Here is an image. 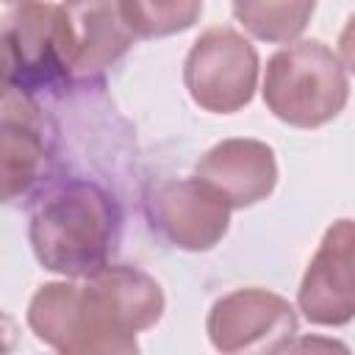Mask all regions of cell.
<instances>
[{
    "instance_id": "obj_1",
    "label": "cell",
    "mask_w": 355,
    "mask_h": 355,
    "mask_svg": "<svg viewBox=\"0 0 355 355\" xmlns=\"http://www.w3.org/2000/svg\"><path fill=\"white\" fill-rule=\"evenodd\" d=\"M119 208L92 180L55 183L36 202L28 239L36 261L69 280H86L111 263L119 241Z\"/></svg>"
},
{
    "instance_id": "obj_4",
    "label": "cell",
    "mask_w": 355,
    "mask_h": 355,
    "mask_svg": "<svg viewBox=\"0 0 355 355\" xmlns=\"http://www.w3.org/2000/svg\"><path fill=\"white\" fill-rule=\"evenodd\" d=\"M0 22V33L14 55L17 89L22 94L72 83L75 25L69 6L17 3L3 14Z\"/></svg>"
},
{
    "instance_id": "obj_14",
    "label": "cell",
    "mask_w": 355,
    "mask_h": 355,
    "mask_svg": "<svg viewBox=\"0 0 355 355\" xmlns=\"http://www.w3.org/2000/svg\"><path fill=\"white\" fill-rule=\"evenodd\" d=\"M116 8L133 39H158V36L180 33L191 28L202 14V3L197 0H172V3L128 0V3H116Z\"/></svg>"
},
{
    "instance_id": "obj_2",
    "label": "cell",
    "mask_w": 355,
    "mask_h": 355,
    "mask_svg": "<svg viewBox=\"0 0 355 355\" xmlns=\"http://www.w3.org/2000/svg\"><path fill=\"white\" fill-rule=\"evenodd\" d=\"M28 327L55 355H141L136 333L89 280H53L36 288Z\"/></svg>"
},
{
    "instance_id": "obj_9",
    "label": "cell",
    "mask_w": 355,
    "mask_h": 355,
    "mask_svg": "<svg viewBox=\"0 0 355 355\" xmlns=\"http://www.w3.org/2000/svg\"><path fill=\"white\" fill-rule=\"evenodd\" d=\"M194 178L219 194L230 211L250 208L277 186L275 150L258 139H225L197 161Z\"/></svg>"
},
{
    "instance_id": "obj_6",
    "label": "cell",
    "mask_w": 355,
    "mask_h": 355,
    "mask_svg": "<svg viewBox=\"0 0 355 355\" xmlns=\"http://www.w3.org/2000/svg\"><path fill=\"white\" fill-rule=\"evenodd\" d=\"M205 333L219 355H275L297 336V311L275 291L233 288L211 305Z\"/></svg>"
},
{
    "instance_id": "obj_8",
    "label": "cell",
    "mask_w": 355,
    "mask_h": 355,
    "mask_svg": "<svg viewBox=\"0 0 355 355\" xmlns=\"http://www.w3.org/2000/svg\"><path fill=\"white\" fill-rule=\"evenodd\" d=\"M297 305L311 324L341 327L355 316V230L352 219L327 227L316 255L311 258Z\"/></svg>"
},
{
    "instance_id": "obj_5",
    "label": "cell",
    "mask_w": 355,
    "mask_h": 355,
    "mask_svg": "<svg viewBox=\"0 0 355 355\" xmlns=\"http://www.w3.org/2000/svg\"><path fill=\"white\" fill-rule=\"evenodd\" d=\"M191 100L211 114H236L258 89V53L233 28H208L183 61Z\"/></svg>"
},
{
    "instance_id": "obj_13",
    "label": "cell",
    "mask_w": 355,
    "mask_h": 355,
    "mask_svg": "<svg viewBox=\"0 0 355 355\" xmlns=\"http://www.w3.org/2000/svg\"><path fill=\"white\" fill-rule=\"evenodd\" d=\"M313 11V3H233V17L261 42L297 39L308 28Z\"/></svg>"
},
{
    "instance_id": "obj_7",
    "label": "cell",
    "mask_w": 355,
    "mask_h": 355,
    "mask_svg": "<svg viewBox=\"0 0 355 355\" xmlns=\"http://www.w3.org/2000/svg\"><path fill=\"white\" fill-rule=\"evenodd\" d=\"M150 227L172 247L189 252L214 250L227 227L230 208L197 178H164L144 194Z\"/></svg>"
},
{
    "instance_id": "obj_12",
    "label": "cell",
    "mask_w": 355,
    "mask_h": 355,
    "mask_svg": "<svg viewBox=\"0 0 355 355\" xmlns=\"http://www.w3.org/2000/svg\"><path fill=\"white\" fill-rule=\"evenodd\" d=\"M86 280L114 305L119 319L133 333L153 327L164 316V308H166L164 291L155 283V277H150L139 266L108 263L97 275H92Z\"/></svg>"
},
{
    "instance_id": "obj_16",
    "label": "cell",
    "mask_w": 355,
    "mask_h": 355,
    "mask_svg": "<svg viewBox=\"0 0 355 355\" xmlns=\"http://www.w3.org/2000/svg\"><path fill=\"white\" fill-rule=\"evenodd\" d=\"M17 89V69H14V55L11 47L6 42V36L0 33V105L8 100V94Z\"/></svg>"
},
{
    "instance_id": "obj_10",
    "label": "cell",
    "mask_w": 355,
    "mask_h": 355,
    "mask_svg": "<svg viewBox=\"0 0 355 355\" xmlns=\"http://www.w3.org/2000/svg\"><path fill=\"white\" fill-rule=\"evenodd\" d=\"M31 111L25 100L0 111V205L28 197L47 166L44 136Z\"/></svg>"
},
{
    "instance_id": "obj_15",
    "label": "cell",
    "mask_w": 355,
    "mask_h": 355,
    "mask_svg": "<svg viewBox=\"0 0 355 355\" xmlns=\"http://www.w3.org/2000/svg\"><path fill=\"white\" fill-rule=\"evenodd\" d=\"M275 355H349V347L330 336H294Z\"/></svg>"
},
{
    "instance_id": "obj_11",
    "label": "cell",
    "mask_w": 355,
    "mask_h": 355,
    "mask_svg": "<svg viewBox=\"0 0 355 355\" xmlns=\"http://www.w3.org/2000/svg\"><path fill=\"white\" fill-rule=\"evenodd\" d=\"M75 25V80H94L114 67L136 42L125 28L116 3H72Z\"/></svg>"
},
{
    "instance_id": "obj_17",
    "label": "cell",
    "mask_w": 355,
    "mask_h": 355,
    "mask_svg": "<svg viewBox=\"0 0 355 355\" xmlns=\"http://www.w3.org/2000/svg\"><path fill=\"white\" fill-rule=\"evenodd\" d=\"M17 336H19L17 322L0 308V355H8L17 347Z\"/></svg>"
},
{
    "instance_id": "obj_3",
    "label": "cell",
    "mask_w": 355,
    "mask_h": 355,
    "mask_svg": "<svg viewBox=\"0 0 355 355\" xmlns=\"http://www.w3.org/2000/svg\"><path fill=\"white\" fill-rule=\"evenodd\" d=\"M347 100V67L324 42H294L266 61L263 103L291 128H322L344 111Z\"/></svg>"
}]
</instances>
